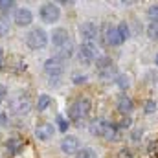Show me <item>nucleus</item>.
<instances>
[{
	"mask_svg": "<svg viewBox=\"0 0 158 158\" xmlns=\"http://www.w3.org/2000/svg\"><path fill=\"white\" fill-rule=\"evenodd\" d=\"M88 131L92 136H98V138H103V140H109V142H114L118 138V125L107 121L103 118H96L90 125H88Z\"/></svg>",
	"mask_w": 158,
	"mask_h": 158,
	"instance_id": "nucleus-1",
	"label": "nucleus"
},
{
	"mask_svg": "<svg viewBox=\"0 0 158 158\" xmlns=\"http://www.w3.org/2000/svg\"><path fill=\"white\" fill-rule=\"evenodd\" d=\"M90 114V101L85 98H79L68 107V119L74 125H81Z\"/></svg>",
	"mask_w": 158,
	"mask_h": 158,
	"instance_id": "nucleus-2",
	"label": "nucleus"
},
{
	"mask_svg": "<svg viewBox=\"0 0 158 158\" xmlns=\"http://www.w3.org/2000/svg\"><path fill=\"white\" fill-rule=\"evenodd\" d=\"M9 112H11L13 116H19V118L28 116V114L31 112V99H30V96L24 94V92L13 96V98L9 99Z\"/></svg>",
	"mask_w": 158,
	"mask_h": 158,
	"instance_id": "nucleus-3",
	"label": "nucleus"
},
{
	"mask_svg": "<svg viewBox=\"0 0 158 158\" xmlns=\"http://www.w3.org/2000/svg\"><path fill=\"white\" fill-rule=\"evenodd\" d=\"M98 57H99V48L96 46V42H83V44L79 46V50H77L79 63H83V64H92V63L98 61Z\"/></svg>",
	"mask_w": 158,
	"mask_h": 158,
	"instance_id": "nucleus-4",
	"label": "nucleus"
},
{
	"mask_svg": "<svg viewBox=\"0 0 158 158\" xmlns=\"http://www.w3.org/2000/svg\"><path fill=\"white\" fill-rule=\"evenodd\" d=\"M26 44H28L30 50H42L48 44V33L42 28H33L26 35Z\"/></svg>",
	"mask_w": 158,
	"mask_h": 158,
	"instance_id": "nucleus-5",
	"label": "nucleus"
},
{
	"mask_svg": "<svg viewBox=\"0 0 158 158\" xmlns=\"http://www.w3.org/2000/svg\"><path fill=\"white\" fill-rule=\"evenodd\" d=\"M39 15H40V19H42V22H46V24H53V22L59 20V17H61V9H59L57 4L48 2V4H44V6L40 7Z\"/></svg>",
	"mask_w": 158,
	"mask_h": 158,
	"instance_id": "nucleus-6",
	"label": "nucleus"
},
{
	"mask_svg": "<svg viewBox=\"0 0 158 158\" xmlns=\"http://www.w3.org/2000/svg\"><path fill=\"white\" fill-rule=\"evenodd\" d=\"M79 35H81L83 42H96L99 37V26L96 22H90V20L83 22L79 26Z\"/></svg>",
	"mask_w": 158,
	"mask_h": 158,
	"instance_id": "nucleus-7",
	"label": "nucleus"
},
{
	"mask_svg": "<svg viewBox=\"0 0 158 158\" xmlns=\"http://www.w3.org/2000/svg\"><path fill=\"white\" fill-rule=\"evenodd\" d=\"M44 72H46L48 79H52V77H59L61 79L63 72H64V64H63L61 59H57V57H50V59H46V63H44Z\"/></svg>",
	"mask_w": 158,
	"mask_h": 158,
	"instance_id": "nucleus-8",
	"label": "nucleus"
},
{
	"mask_svg": "<svg viewBox=\"0 0 158 158\" xmlns=\"http://www.w3.org/2000/svg\"><path fill=\"white\" fill-rule=\"evenodd\" d=\"M13 22L19 26V28H26L33 22V13L28 9V7H19L15 11V17H13Z\"/></svg>",
	"mask_w": 158,
	"mask_h": 158,
	"instance_id": "nucleus-9",
	"label": "nucleus"
},
{
	"mask_svg": "<svg viewBox=\"0 0 158 158\" xmlns=\"http://www.w3.org/2000/svg\"><path fill=\"white\" fill-rule=\"evenodd\" d=\"M4 147H6V153H7L9 156H17V155H20V151L24 149V140H22L20 136H9V138L6 140Z\"/></svg>",
	"mask_w": 158,
	"mask_h": 158,
	"instance_id": "nucleus-10",
	"label": "nucleus"
},
{
	"mask_svg": "<svg viewBox=\"0 0 158 158\" xmlns=\"http://www.w3.org/2000/svg\"><path fill=\"white\" fill-rule=\"evenodd\" d=\"M53 132H55L53 125L52 123H46V121H42V123H39L35 127V136H37V140H40V142H48L53 136Z\"/></svg>",
	"mask_w": 158,
	"mask_h": 158,
	"instance_id": "nucleus-11",
	"label": "nucleus"
},
{
	"mask_svg": "<svg viewBox=\"0 0 158 158\" xmlns=\"http://www.w3.org/2000/svg\"><path fill=\"white\" fill-rule=\"evenodd\" d=\"M61 151L64 153V155H74V153H77L79 151V140L77 136H64L63 138V142H61Z\"/></svg>",
	"mask_w": 158,
	"mask_h": 158,
	"instance_id": "nucleus-12",
	"label": "nucleus"
},
{
	"mask_svg": "<svg viewBox=\"0 0 158 158\" xmlns=\"http://www.w3.org/2000/svg\"><path fill=\"white\" fill-rule=\"evenodd\" d=\"M52 42H53L55 48H61V46H64V44L70 42V33L64 28H55L52 31Z\"/></svg>",
	"mask_w": 158,
	"mask_h": 158,
	"instance_id": "nucleus-13",
	"label": "nucleus"
},
{
	"mask_svg": "<svg viewBox=\"0 0 158 158\" xmlns=\"http://www.w3.org/2000/svg\"><path fill=\"white\" fill-rule=\"evenodd\" d=\"M105 42H107L109 46H119V44L123 42L121 37H119L116 26H109V28L105 30Z\"/></svg>",
	"mask_w": 158,
	"mask_h": 158,
	"instance_id": "nucleus-14",
	"label": "nucleus"
},
{
	"mask_svg": "<svg viewBox=\"0 0 158 158\" xmlns=\"http://www.w3.org/2000/svg\"><path fill=\"white\" fill-rule=\"evenodd\" d=\"M134 109V103L129 96H119L118 98V110L121 114H131Z\"/></svg>",
	"mask_w": 158,
	"mask_h": 158,
	"instance_id": "nucleus-15",
	"label": "nucleus"
},
{
	"mask_svg": "<svg viewBox=\"0 0 158 158\" xmlns=\"http://www.w3.org/2000/svg\"><path fill=\"white\" fill-rule=\"evenodd\" d=\"M74 55V44H72V40L68 42V44H64V46H61V48H57V59H61V61H66V59H70Z\"/></svg>",
	"mask_w": 158,
	"mask_h": 158,
	"instance_id": "nucleus-16",
	"label": "nucleus"
},
{
	"mask_svg": "<svg viewBox=\"0 0 158 158\" xmlns=\"http://www.w3.org/2000/svg\"><path fill=\"white\" fill-rule=\"evenodd\" d=\"M11 33V22L7 17H0V37H7Z\"/></svg>",
	"mask_w": 158,
	"mask_h": 158,
	"instance_id": "nucleus-17",
	"label": "nucleus"
},
{
	"mask_svg": "<svg viewBox=\"0 0 158 158\" xmlns=\"http://www.w3.org/2000/svg\"><path fill=\"white\" fill-rule=\"evenodd\" d=\"M114 81H116L118 88H121V90H127L131 86V76H127V74H118Z\"/></svg>",
	"mask_w": 158,
	"mask_h": 158,
	"instance_id": "nucleus-18",
	"label": "nucleus"
},
{
	"mask_svg": "<svg viewBox=\"0 0 158 158\" xmlns=\"http://www.w3.org/2000/svg\"><path fill=\"white\" fill-rule=\"evenodd\" d=\"M50 105H52V98H50L48 94H40L39 99H37V109L42 112V110H46Z\"/></svg>",
	"mask_w": 158,
	"mask_h": 158,
	"instance_id": "nucleus-19",
	"label": "nucleus"
},
{
	"mask_svg": "<svg viewBox=\"0 0 158 158\" xmlns=\"http://www.w3.org/2000/svg\"><path fill=\"white\" fill-rule=\"evenodd\" d=\"M76 158H98V153L92 147H83L76 153Z\"/></svg>",
	"mask_w": 158,
	"mask_h": 158,
	"instance_id": "nucleus-20",
	"label": "nucleus"
},
{
	"mask_svg": "<svg viewBox=\"0 0 158 158\" xmlns=\"http://www.w3.org/2000/svg\"><path fill=\"white\" fill-rule=\"evenodd\" d=\"M116 28H118V33H119V37H121V40L125 42V40L129 39V35H131V30H129L127 22H119Z\"/></svg>",
	"mask_w": 158,
	"mask_h": 158,
	"instance_id": "nucleus-21",
	"label": "nucleus"
},
{
	"mask_svg": "<svg viewBox=\"0 0 158 158\" xmlns=\"http://www.w3.org/2000/svg\"><path fill=\"white\" fill-rule=\"evenodd\" d=\"M147 37L151 40H158V22H151L147 26Z\"/></svg>",
	"mask_w": 158,
	"mask_h": 158,
	"instance_id": "nucleus-22",
	"label": "nucleus"
},
{
	"mask_svg": "<svg viewBox=\"0 0 158 158\" xmlns=\"http://www.w3.org/2000/svg\"><path fill=\"white\" fill-rule=\"evenodd\" d=\"M13 7H15L13 0H0V11L2 13H9V11H13Z\"/></svg>",
	"mask_w": 158,
	"mask_h": 158,
	"instance_id": "nucleus-23",
	"label": "nucleus"
},
{
	"mask_svg": "<svg viewBox=\"0 0 158 158\" xmlns=\"http://www.w3.org/2000/svg\"><path fill=\"white\" fill-rule=\"evenodd\" d=\"M147 17L151 19V22H158V6H151L147 9Z\"/></svg>",
	"mask_w": 158,
	"mask_h": 158,
	"instance_id": "nucleus-24",
	"label": "nucleus"
},
{
	"mask_svg": "<svg viewBox=\"0 0 158 158\" xmlns=\"http://www.w3.org/2000/svg\"><path fill=\"white\" fill-rule=\"evenodd\" d=\"M155 110H156V103H155V101H147L145 107H143V112H145V114H153Z\"/></svg>",
	"mask_w": 158,
	"mask_h": 158,
	"instance_id": "nucleus-25",
	"label": "nucleus"
},
{
	"mask_svg": "<svg viewBox=\"0 0 158 158\" xmlns=\"http://www.w3.org/2000/svg\"><path fill=\"white\" fill-rule=\"evenodd\" d=\"M57 125H59V129H61L63 132H66V131H68V121L63 118V116H57Z\"/></svg>",
	"mask_w": 158,
	"mask_h": 158,
	"instance_id": "nucleus-26",
	"label": "nucleus"
},
{
	"mask_svg": "<svg viewBox=\"0 0 158 158\" xmlns=\"http://www.w3.org/2000/svg\"><path fill=\"white\" fill-rule=\"evenodd\" d=\"M142 136H143V131H142V129H134L132 134H131V140H132V142H138Z\"/></svg>",
	"mask_w": 158,
	"mask_h": 158,
	"instance_id": "nucleus-27",
	"label": "nucleus"
},
{
	"mask_svg": "<svg viewBox=\"0 0 158 158\" xmlns=\"http://www.w3.org/2000/svg\"><path fill=\"white\" fill-rule=\"evenodd\" d=\"M131 123H132V119H131L129 116H127V118H123L121 121H119L118 129H129V127H131Z\"/></svg>",
	"mask_w": 158,
	"mask_h": 158,
	"instance_id": "nucleus-28",
	"label": "nucleus"
},
{
	"mask_svg": "<svg viewBox=\"0 0 158 158\" xmlns=\"http://www.w3.org/2000/svg\"><path fill=\"white\" fill-rule=\"evenodd\" d=\"M86 79H88V77H86L85 74H83V76H81V74H76V76H74V83H76V85H83Z\"/></svg>",
	"mask_w": 158,
	"mask_h": 158,
	"instance_id": "nucleus-29",
	"label": "nucleus"
},
{
	"mask_svg": "<svg viewBox=\"0 0 158 158\" xmlns=\"http://www.w3.org/2000/svg\"><path fill=\"white\" fill-rule=\"evenodd\" d=\"M7 98V86L6 85H0V103Z\"/></svg>",
	"mask_w": 158,
	"mask_h": 158,
	"instance_id": "nucleus-30",
	"label": "nucleus"
},
{
	"mask_svg": "<svg viewBox=\"0 0 158 158\" xmlns=\"http://www.w3.org/2000/svg\"><path fill=\"white\" fill-rule=\"evenodd\" d=\"M6 123H7V114H6L4 110H0V129H2Z\"/></svg>",
	"mask_w": 158,
	"mask_h": 158,
	"instance_id": "nucleus-31",
	"label": "nucleus"
},
{
	"mask_svg": "<svg viewBox=\"0 0 158 158\" xmlns=\"http://www.w3.org/2000/svg\"><path fill=\"white\" fill-rule=\"evenodd\" d=\"M149 79H153L151 83H158V74L156 72H151V74H149Z\"/></svg>",
	"mask_w": 158,
	"mask_h": 158,
	"instance_id": "nucleus-32",
	"label": "nucleus"
},
{
	"mask_svg": "<svg viewBox=\"0 0 158 158\" xmlns=\"http://www.w3.org/2000/svg\"><path fill=\"white\" fill-rule=\"evenodd\" d=\"M4 70V57H0V72Z\"/></svg>",
	"mask_w": 158,
	"mask_h": 158,
	"instance_id": "nucleus-33",
	"label": "nucleus"
},
{
	"mask_svg": "<svg viewBox=\"0 0 158 158\" xmlns=\"http://www.w3.org/2000/svg\"><path fill=\"white\" fill-rule=\"evenodd\" d=\"M0 57H4V52H2V46H0Z\"/></svg>",
	"mask_w": 158,
	"mask_h": 158,
	"instance_id": "nucleus-34",
	"label": "nucleus"
},
{
	"mask_svg": "<svg viewBox=\"0 0 158 158\" xmlns=\"http://www.w3.org/2000/svg\"><path fill=\"white\" fill-rule=\"evenodd\" d=\"M155 63H156V66H158V53H156V57H155Z\"/></svg>",
	"mask_w": 158,
	"mask_h": 158,
	"instance_id": "nucleus-35",
	"label": "nucleus"
}]
</instances>
